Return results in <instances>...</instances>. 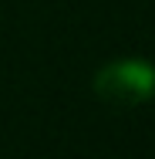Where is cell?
<instances>
[{"instance_id":"1","label":"cell","mask_w":155,"mask_h":159,"mask_svg":"<svg viewBox=\"0 0 155 159\" xmlns=\"http://www.w3.org/2000/svg\"><path fill=\"white\" fill-rule=\"evenodd\" d=\"M94 92L98 98L115 102V105H135L155 92V68L145 61H122L101 68L94 78Z\"/></svg>"}]
</instances>
